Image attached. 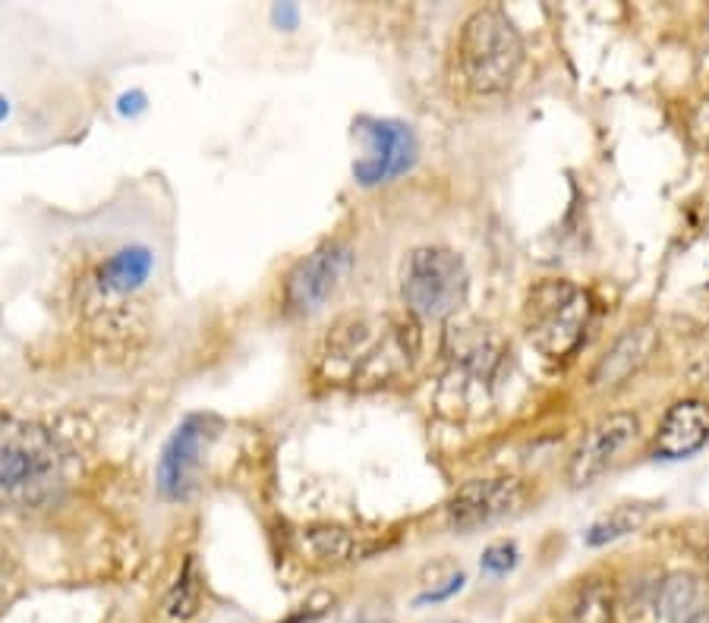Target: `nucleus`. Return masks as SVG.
Listing matches in <instances>:
<instances>
[{
	"instance_id": "13",
	"label": "nucleus",
	"mask_w": 709,
	"mask_h": 623,
	"mask_svg": "<svg viewBox=\"0 0 709 623\" xmlns=\"http://www.w3.org/2000/svg\"><path fill=\"white\" fill-rule=\"evenodd\" d=\"M300 544H304V554L309 561L325 563V567L366 561L369 554H376L382 548V542L363 539L345 526H309L300 536Z\"/></svg>"
},
{
	"instance_id": "15",
	"label": "nucleus",
	"mask_w": 709,
	"mask_h": 623,
	"mask_svg": "<svg viewBox=\"0 0 709 623\" xmlns=\"http://www.w3.org/2000/svg\"><path fill=\"white\" fill-rule=\"evenodd\" d=\"M155 259L145 246H123L121 252H114L107 262L99 268V287L107 293H133L142 283L152 278Z\"/></svg>"
},
{
	"instance_id": "17",
	"label": "nucleus",
	"mask_w": 709,
	"mask_h": 623,
	"mask_svg": "<svg viewBox=\"0 0 709 623\" xmlns=\"http://www.w3.org/2000/svg\"><path fill=\"white\" fill-rule=\"evenodd\" d=\"M199 608H203V583H199V573H196V561L186 558L177 583L171 585V592L164 599V611L174 621H193L199 614Z\"/></svg>"
},
{
	"instance_id": "23",
	"label": "nucleus",
	"mask_w": 709,
	"mask_h": 623,
	"mask_svg": "<svg viewBox=\"0 0 709 623\" xmlns=\"http://www.w3.org/2000/svg\"><path fill=\"white\" fill-rule=\"evenodd\" d=\"M145 104H148L145 92L133 89V92L121 95V101H117V111H121L123 117H136V114H142V111H145Z\"/></svg>"
},
{
	"instance_id": "20",
	"label": "nucleus",
	"mask_w": 709,
	"mask_h": 623,
	"mask_svg": "<svg viewBox=\"0 0 709 623\" xmlns=\"http://www.w3.org/2000/svg\"><path fill=\"white\" fill-rule=\"evenodd\" d=\"M335 608V595H328V592H316L312 599H306L290 617H284V621L278 623H316V621H322L325 614Z\"/></svg>"
},
{
	"instance_id": "25",
	"label": "nucleus",
	"mask_w": 709,
	"mask_h": 623,
	"mask_svg": "<svg viewBox=\"0 0 709 623\" xmlns=\"http://www.w3.org/2000/svg\"><path fill=\"white\" fill-rule=\"evenodd\" d=\"M690 378H693L697 384H707L709 387V356H703L697 365H690Z\"/></svg>"
},
{
	"instance_id": "6",
	"label": "nucleus",
	"mask_w": 709,
	"mask_h": 623,
	"mask_svg": "<svg viewBox=\"0 0 709 623\" xmlns=\"http://www.w3.org/2000/svg\"><path fill=\"white\" fill-rule=\"evenodd\" d=\"M222 423L215 416H186L174 435L164 444L158 469H155V482L167 501H189V495L199 485V469H203V454L208 444L215 442Z\"/></svg>"
},
{
	"instance_id": "14",
	"label": "nucleus",
	"mask_w": 709,
	"mask_h": 623,
	"mask_svg": "<svg viewBox=\"0 0 709 623\" xmlns=\"http://www.w3.org/2000/svg\"><path fill=\"white\" fill-rule=\"evenodd\" d=\"M445 350L451 360H458L473 375H492L502 362V341L476 322H458L448 328Z\"/></svg>"
},
{
	"instance_id": "24",
	"label": "nucleus",
	"mask_w": 709,
	"mask_h": 623,
	"mask_svg": "<svg viewBox=\"0 0 709 623\" xmlns=\"http://www.w3.org/2000/svg\"><path fill=\"white\" fill-rule=\"evenodd\" d=\"M693 136L709 148V95L700 101L697 111H693Z\"/></svg>"
},
{
	"instance_id": "11",
	"label": "nucleus",
	"mask_w": 709,
	"mask_h": 623,
	"mask_svg": "<svg viewBox=\"0 0 709 623\" xmlns=\"http://www.w3.org/2000/svg\"><path fill=\"white\" fill-rule=\"evenodd\" d=\"M656 346H659V334L649 324L628 328L618 341L608 346V353L599 360V365L593 368V387L596 391L621 387L653 360Z\"/></svg>"
},
{
	"instance_id": "1",
	"label": "nucleus",
	"mask_w": 709,
	"mask_h": 623,
	"mask_svg": "<svg viewBox=\"0 0 709 623\" xmlns=\"http://www.w3.org/2000/svg\"><path fill=\"white\" fill-rule=\"evenodd\" d=\"M63 482V457L35 423L0 416V510H35Z\"/></svg>"
},
{
	"instance_id": "22",
	"label": "nucleus",
	"mask_w": 709,
	"mask_h": 623,
	"mask_svg": "<svg viewBox=\"0 0 709 623\" xmlns=\"http://www.w3.org/2000/svg\"><path fill=\"white\" fill-rule=\"evenodd\" d=\"M271 20H275V25H281L284 32H294L300 25V7L297 3H278L271 10Z\"/></svg>"
},
{
	"instance_id": "2",
	"label": "nucleus",
	"mask_w": 709,
	"mask_h": 623,
	"mask_svg": "<svg viewBox=\"0 0 709 623\" xmlns=\"http://www.w3.org/2000/svg\"><path fill=\"white\" fill-rule=\"evenodd\" d=\"M458 66L476 95H505L524 66V39L505 10H476L458 39Z\"/></svg>"
},
{
	"instance_id": "12",
	"label": "nucleus",
	"mask_w": 709,
	"mask_h": 623,
	"mask_svg": "<svg viewBox=\"0 0 709 623\" xmlns=\"http://www.w3.org/2000/svg\"><path fill=\"white\" fill-rule=\"evenodd\" d=\"M659 623H709V580L700 573H671L656 592Z\"/></svg>"
},
{
	"instance_id": "27",
	"label": "nucleus",
	"mask_w": 709,
	"mask_h": 623,
	"mask_svg": "<svg viewBox=\"0 0 709 623\" xmlns=\"http://www.w3.org/2000/svg\"><path fill=\"white\" fill-rule=\"evenodd\" d=\"M442 623H458V621H442Z\"/></svg>"
},
{
	"instance_id": "21",
	"label": "nucleus",
	"mask_w": 709,
	"mask_h": 623,
	"mask_svg": "<svg viewBox=\"0 0 709 623\" xmlns=\"http://www.w3.org/2000/svg\"><path fill=\"white\" fill-rule=\"evenodd\" d=\"M464 589V573H454L445 585H439V589H429L423 595H417V604H435V602H445L451 599L454 592H461Z\"/></svg>"
},
{
	"instance_id": "18",
	"label": "nucleus",
	"mask_w": 709,
	"mask_h": 623,
	"mask_svg": "<svg viewBox=\"0 0 709 623\" xmlns=\"http://www.w3.org/2000/svg\"><path fill=\"white\" fill-rule=\"evenodd\" d=\"M574 623H615V589L606 580H589L574 599Z\"/></svg>"
},
{
	"instance_id": "10",
	"label": "nucleus",
	"mask_w": 709,
	"mask_h": 623,
	"mask_svg": "<svg viewBox=\"0 0 709 623\" xmlns=\"http://www.w3.org/2000/svg\"><path fill=\"white\" fill-rule=\"evenodd\" d=\"M709 442V403L678 401L656 432V457L685 460Z\"/></svg>"
},
{
	"instance_id": "19",
	"label": "nucleus",
	"mask_w": 709,
	"mask_h": 623,
	"mask_svg": "<svg viewBox=\"0 0 709 623\" xmlns=\"http://www.w3.org/2000/svg\"><path fill=\"white\" fill-rule=\"evenodd\" d=\"M517 567V548L511 542H495L483 551V573L489 577H505Z\"/></svg>"
},
{
	"instance_id": "4",
	"label": "nucleus",
	"mask_w": 709,
	"mask_h": 623,
	"mask_svg": "<svg viewBox=\"0 0 709 623\" xmlns=\"http://www.w3.org/2000/svg\"><path fill=\"white\" fill-rule=\"evenodd\" d=\"M587 324L589 297L571 281L548 278L527 293L524 331H527L530 343L548 360L571 356L584 341Z\"/></svg>"
},
{
	"instance_id": "8",
	"label": "nucleus",
	"mask_w": 709,
	"mask_h": 623,
	"mask_svg": "<svg viewBox=\"0 0 709 623\" xmlns=\"http://www.w3.org/2000/svg\"><path fill=\"white\" fill-rule=\"evenodd\" d=\"M360 136L369 142V152L353 164V177L363 186L394 180L417 162V139L404 123L360 121Z\"/></svg>"
},
{
	"instance_id": "16",
	"label": "nucleus",
	"mask_w": 709,
	"mask_h": 623,
	"mask_svg": "<svg viewBox=\"0 0 709 623\" xmlns=\"http://www.w3.org/2000/svg\"><path fill=\"white\" fill-rule=\"evenodd\" d=\"M649 513H653V503H621L612 513H606L603 520H596V523L589 526L584 542L593 544V548L615 542V539H621V536H628V532L647 523Z\"/></svg>"
},
{
	"instance_id": "26",
	"label": "nucleus",
	"mask_w": 709,
	"mask_h": 623,
	"mask_svg": "<svg viewBox=\"0 0 709 623\" xmlns=\"http://www.w3.org/2000/svg\"><path fill=\"white\" fill-rule=\"evenodd\" d=\"M7 117H10V101L0 95V123L7 121Z\"/></svg>"
},
{
	"instance_id": "3",
	"label": "nucleus",
	"mask_w": 709,
	"mask_h": 623,
	"mask_svg": "<svg viewBox=\"0 0 709 623\" xmlns=\"http://www.w3.org/2000/svg\"><path fill=\"white\" fill-rule=\"evenodd\" d=\"M464 259L442 246H423L407 256L401 274V300L417 322H445L466 300Z\"/></svg>"
},
{
	"instance_id": "5",
	"label": "nucleus",
	"mask_w": 709,
	"mask_h": 623,
	"mask_svg": "<svg viewBox=\"0 0 709 623\" xmlns=\"http://www.w3.org/2000/svg\"><path fill=\"white\" fill-rule=\"evenodd\" d=\"M353 268V249L345 242H325L290 268L284 281V309L290 315H316L331 300Z\"/></svg>"
},
{
	"instance_id": "7",
	"label": "nucleus",
	"mask_w": 709,
	"mask_h": 623,
	"mask_svg": "<svg viewBox=\"0 0 709 623\" xmlns=\"http://www.w3.org/2000/svg\"><path fill=\"white\" fill-rule=\"evenodd\" d=\"M527 488L517 476H489L461 485L448 501V523L458 532H473L521 510Z\"/></svg>"
},
{
	"instance_id": "9",
	"label": "nucleus",
	"mask_w": 709,
	"mask_h": 623,
	"mask_svg": "<svg viewBox=\"0 0 709 623\" xmlns=\"http://www.w3.org/2000/svg\"><path fill=\"white\" fill-rule=\"evenodd\" d=\"M637 416L630 413H612L606 419L593 425L587 432V438L577 444L571 466H567V479L574 488H587L599 476H606L608 469L615 466V460L621 457V450L634 444L637 438Z\"/></svg>"
}]
</instances>
